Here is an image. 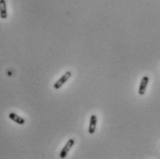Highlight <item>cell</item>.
<instances>
[{
  "instance_id": "cell-1",
  "label": "cell",
  "mask_w": 160,
  "mask_h": 159,
  "mask_svg": "<svg viewBox=\"0 0 160 159\" xmlns=\"http://www.w3.org/2000/svg\"><path fill=\"white\" fill-rule=\"evenodd\" d=\"M71 77V71H67L66 73H64L61 77H60V79H58L55 83H54V89H56V90H58V89H60L68 80Z\"/></svg>"
},
{
  "instance_id": "cell-2",
  "label": "cell",
  "mask_w": 160,
  "mask_h": 159,
  "mask_svg": "<svg viewBox=\"0 0 160 159\" xmlns=\"http://www.w3.org/2000/svg\"><path fill=\"white\" fill-rule=\"evenodd\" d=\"M74 143H75V141H74L73 139H70V140L66 143V144H65V146L63 147V149L61 150L60 155H59V157H60V158H65V157H67L68 153H69L70 150L72 148V146L74 145Z\"/></svg>"
},
{
  "instance_id": "cell-3",
  "label": "cell",
  "mask_w": 160,
  "mask_h": 159,
  "mask_svg": "<svg viewBox=\"0 0 160 159\" xmlns=\"http://www.w3.org/2000/svg\"><path fill=\"white\" fill-rule=\"evenodd\" d=\"M149 82V78L148 76H144L143 77V79L141 80V83H140V86H139V94L140 95H144L145 93V91H146V87H147V84Z\"/></svg>"
},
{
  "instance_id": "cell-4",
  "label": "cell",
  "mask_w": 160,
  "mask_h": 159,
  "mask_svg": "<svg viewBox=\"0 0 160 159\" xmlns=\"http://www.w3.org/2000/svg\"><path fill=\"white\" fill-rule=\"evenodd\" d=\"M96 124H97V118L95 115H92L90 119V123H89V128H88V132L90 134H94L95 132L96 129Z\"/></svg>"
},
{
  "instance_id": "cell-5",
  "label": "cell",
  "mask_w": 160,
  "mask_h": 159,
  "mask_svg": "<svg viewBox=\"0 0 160 159\" xmlns=\"http://www.w3.org/2000/svg\"><path fill=\"white\" fill-rule=\"evenodd\" d=\"M0 18L5 20L7 18V9L6 0H0Z\"/></svg>"
},
{
  "instance_id": "cell-6",
  "label": "cell",
  "mask_w": 160,
  "mask_h": 159,
  "mask_svg": "<svg viewBox=\"0 0 160 159\" xmlns=\"http://www.w3.org/2000/svg\"><path fill=\"white\" fill-rule=\"evenodd\" d=\"M8 118L19 125H23L25 123V119H22L21 117H20L19 115H17L16 113H13V112L8 114Z\"/></svg>"
}]
</instances>
